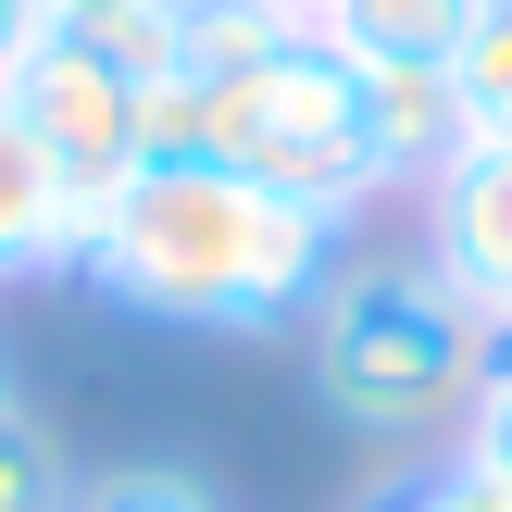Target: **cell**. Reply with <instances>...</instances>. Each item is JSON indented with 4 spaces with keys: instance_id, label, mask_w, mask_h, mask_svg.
<instances>
[{
    "instance_id": "cell-1",
    "label": "cell",
    "mask_w": 512,
    "mask_h": 512,
    "mask_svg": "<svg viewBox=\"0 0 512 512\" xmlns=\"http://www.w3.org/2000/svg\"><path fill=\"white\" fill-rule=\"evenodd\" d=\"M350 225L300 213V200L250 188L225 163H150L138 188H113L88 213V275L113 313L175 325V338H263V325H300L325 300V275L350 263Z\"/></svg>"
},
{
    "instance_id": "cell-2",
    "label": "cell",
    "mask_w": 512,
    "mask_h": 512,
    "mask_svg": "<svg viewBox=\"0 0 512 512\" xmlns=\"http://www.w3.org/2000/svg\"><path fill=\"white\" fill-rule=\"evenodd\" d=\"M488 363H500V338H488L425 263H400V250L338 263L325 300L300 313L313 413L338 425V438H363V450H438V438H463Z\"/></svg>"
},
{
    "instance_id": "cell-3",
    "label": "cell",
    "mask_w": 512,
    "mask_h": 512,
    "mask_svg": "<svg viewBox=\"0 0 512 512\" xmlns=\"http://www.w3.org/2000/svg\"><path fill=\"white\" fill-rule=\"evenodd\" d=\"M138 113H150V88H138L125 63H100L88 38H63V25H50L38 63L13 75V125L63 163L75 213H100L113 188H138V175H150V125H138Z\"/></svg>"
},
{
    "instance_id": "cell-4",
    "label": "cell",
    "mask_w": 512,
    "mask_h": 512,
    "mask_svg": "<svg viewBox=\"0 0 512 512\" xmlns=\"http://www.w3.org/2000/svg\"><path fill=\"white\" fill-rule=\"evenodd\" d=\"M425 275L463 300L488 338H512V150H463V163L425 188Z\"/></svg>"
},
{
    "instance_id": "cell-5",
    "label": "cell",
    "mask_w": 512,
    "mask_h": 512,
    "mask_svg": "<svg viewBox=\"0 0 512 512\" xmlns=\"http://www.w3.org/2000/svg\"><path fill=\"white\" fill-rule=\"evenodd\" d=\"M350 75H363V138H375V175H388V188H438V175L475 150L450 63H350Z\"/></svg>"
},
{
    "instance_id": "cell-6",
    "label": "cell",
    "mask_w": 512,
    "mask_h": 512,
    "mask_svg": "<svg viewBox=\"0 0 512 512\" xmlns=\"http://www.w3.org/2000/svg\"><path fill=\"white\" fill-rule=\"evenodd\" d=\"M75 250H88V213H75L63 163H50V150L13 125V100H0V288L75 275Z\"/></svg>"
},
{
    "instance_id": "cell-7",
    "label": "cell",
    "mask_w": 512,
    "mask_h": 512,
    "mask_svg": "<svg viewBox=\"0 0 512 512\" xmlns=\"http://www.w3.org/2000/svg\"><path fill=\"white\" fill-rule=\"evenodd\" d=\"M300 38H313V25H300L288 0H188V13H175V75H188L200 100H238V88H263Z\"/></svg>"
},
{
    "instance_id": "cell-8",
    "label": "cell",
    "mask_w": 512,
    "mask_h": 512,
    "mask_svg": "<svg viewBox=\"0 0 512 512\" xmlns=\"http://www.w3.org/2000/svg\"><path fill=\"white\" fill-rule=\"evenodd\" d=\"M475 13H488V0H338L313 38L350 50V63H450V50L475 38Z\"/></svg>"
},
{
    "instance_id": "cell-9",
    "label": "cell",
    "mask_w": 512,
    "mask_h": 512,
    "mask_svg": "<svg viewBox=\"0 0 512 512\" xmlns=\"http://www.w3.org/2000/svg\"><path fill=\"white\" fill-rule=\"evenodd\" d=\"M175 13H188V0H50L63 38H88L100 63H125L138 88H163V75H175Z\"/></svg>"
},
{
    "instance_id": "cell-10",
    "label": "cell",
    "mask_w": 512,
    "mask_h": 512,
    "mask_svg": "<svg viewBox=\"0 0 512 512\" xmlns=\"http://www.w3.org/2000/svg\"><path fill=\"white\" fill-rule=\"evenodd\" d=\"M450 88H463L475 150H512V0H488V13H475V38L450 50Z\"/></svg>"
},
{
    "instance_id": "cell-11",
    "label": "cell",
    "mask_w": 512,
    "mask_h": 512,
    "mask_svg": "<svg viewBox=\"0 0 512 512\" xmlns=\"http://www.w3.org/2000/svg\"><path fill=\"white\" fill-rule=\"evenodd\" d=\"M0 512H75V475L25 400H0Z\"/></svg>"
},
{
    "instance_id": "cell-12",
    "label": "cell",
    "mask_w": 512,
    "mask_h": 512,
    "mask_svg": "<svg viewBox=\"0 0 512 512\" xmlns=\"http://www.w3.org/2000/svg\"><path fill=\"white\" fill-rule=\"evenodd\" d=\"M75 512H225V500L200 488L188 463H125V475H88Z\"/></svg>"
},
{
    "instance_id": "cell-13",
    "label": "cell",
    "mask_w": 512,
    "mask_h": 512,
    "mask_svg": "<svg viewBox=\"0 0 512 512\" xmlns=\"http://www.w3.org/2000/svg\"><path fill=\"white\" fill-rule=\"evenodd\" d=\"M450 463H475V475H500L512 488V350L488 363V388H475V413H463V450Z\"/></svg>"
},
{
    "instance_id": "cell-14",
    "label": "cell",
    "mask_w": 512,
    "mask_h": 512,
    "mask_svg": "<svg viewBox=\"0 0 512 512\" xmlns=\"http://www.w3.org/2000/svg\"><path fill=\"white\" fill-rule=\"evenodd\" d=\"M363 512H450V463H400L388 488H363Z\"/></svg>"
},
{
    "instance_id": "cell-15",
    "label": "cell",
    "mask_w": 512,
    "mask_h": 512,
    "mask_svg": "<svg viewBox=\"0 0 512 512\" xmlns=\"http://www.w3.org/2000/svg\"><path fill=\"white\" fill-rule=\"evenodd\" d=\"M38 38H50V0H0V100H13V75L38 63Z\"/></svg>"
},
{
    "instance_id": "cell-16",
    "label": "cell",
    "mask_w": 512,
    "mask_h": 512,
    "mask_svg": "<svg viewBox=\"0 0 512 512\" xmlns=\"http://www.w3.org/2000/svg\"><path fill=\"white\" fill-rule=\"evenodd\" d=\"M288 13H300V25H325V13H338V0H288Z\"/></svg>"
},
{
    "instance_id": "cell-17",
    "label": "cell",
    "mask_w": 512,
    "mask_h": 512,
    "mask_svg": "<svg viewBox=\"0 0 512 512\" xmlns=\"http://www.w3.org/2000/svg\"><path fill=\"white\" fill-rule=\"evenodd\" d=\"M0 400H13V388H0Z\"/></svg>"
},
{
    "instance_id": "cell-18",
    "label": "cell",
    "mask_w": 512,
    "mask_h": 512,
    "mask_svg": "<svg viewBox=\"0 0 512 512\" xmlns=\"http://www.w3.org/2000/svg\"><path fill=\"white\" fill-rule=\"evenodd\" d=\"M500 350H512V338H500Z\"/></svg>"
}]
</instances>
